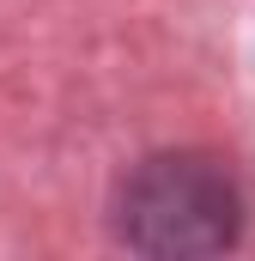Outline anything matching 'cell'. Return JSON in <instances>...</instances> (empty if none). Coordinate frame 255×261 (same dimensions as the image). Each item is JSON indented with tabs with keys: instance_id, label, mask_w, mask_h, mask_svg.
Segmentation results:
<instances>
[{
	"instance_id": "cell-1",
	"label": "cell",
	"mask_w": 255,
	"mask_h": 261,
	"mask_svg": "<svg viewBox=\"0 0 255 261\" xmlns=\"http://www.w3.org/2000/svg\"><path fill=\"white\" fill-rule=\"evenodd\" d=\"M116 231L146 255H213L243 231V195L207 152H158L122 182Z\"/></svg>"
}]
</instances>
